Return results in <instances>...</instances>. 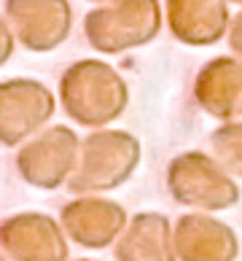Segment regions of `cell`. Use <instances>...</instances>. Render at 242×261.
I'll return each mask as SVG.
<instances>
[{"mask_svg":"<svg viewBox=\"0 0 242 261\" xmlns=\"http://www.w3.org/2000/svg\"><path fill=\"white\" fill-rule=\"evenodd\" d=\"M62 224L43 213H16L0 226L3 258L8 261H67Z\"/></svg>","mask_w":242,"mask_h":261,"instance_id":"obj_8","label":"cell"},{"mask_svg":"<svg viewBox=\"0 0 242 261\" xmlns=\"http://www.w3.org/2000/svg\"><path fill=\"white\" fill-rule=\"evenodd\" d=\"M172 237L178 261H234L239 256L234 229L207 213L180 216Z\"/></svg>","mask_w":242,"mask_h":261,"instance_id":"obj_10","label":"cell"},{"mask_svg":"<svg viewBox=\"0 0 242 261\" xmlns=\"http://www.w3.org/2000/svg\"><path fill=\"white\" fill-rule=\"evenodd\" d=\"M3 261H8V258H3Z\"/></svg>","mask_w":242,"mask_h":261,"instance_id":"obj_20","label":"cell"},{"mask_svg":"<svg viewBox=\"0 0 242 261\" xmlns=\"http://www.w3.org/2000/svg\"><path fill=\"white\" fill-rule=\"evenodd\" d=\"M140 164V140L121 129H97L81 140V153L67 189L81 197L119 189Z\"/></svg>","mask_w":242,"mask_h":261,"instance_id":"obj_2","label":"cell"},{"mask_svg":"<svg viewBox=\"0 0 242 261\" xmlns=\"http://www.w3.org/2000/svg\"><path fill=\"white\" fill-rule=\"evenodd\" d=\"M229 43L239 57H242V11L231 19V27H229Z\"/></svg>","mask_w":242,"mask_h":261,"instance_id":"obj_15","label":"cell"},{"mask_svg":"<svg viewBox=\"0 0 242 261\" xmlns=\"http://www.w3.org/2000/svg\"><path fill=\"white\" fill-rule=\"evenodd\" d=\"M167 189L175 202L197 213L229 210L239 202L237 180L216 156L202 151H186L167 164Z\"/></svg>","mask_w":242,"mask_h":261,"instance_id":"obj_4","label":"cell"},{"mask_svg":"<svg viewBox=\"0 0 242 261\" xmlns=\"http://www.w3.org/2000/svg\"><path fill=\"white\" fill-rule=\"evenodd\" d=\"M14 51V33H11V27L6 24V19H3V51H0V62L6 65V60L11 57Z\"/></svg>","mask_w":242,"mask_h":261,"instance_id":"obj_16","label":"cell"},{"mask_svg":"<svg viewBox=\"0 0 242 261\" xmlns=\"http://www.w3.org/2000/svg\"><path fill=\"white\" fill-rule=\"evenodd\" d=\"M54 116V97L41 81L8 79L0 86V143L16 148Z\"/></svg>","mask_w":242,"mask_h":261,"instance_id":"obj_6","label":"cell"},{"mask_svg":"<svg viewBox=\"0 0 242 261\" xmlns=\"http://www.w3.org/2000/svg\"><path fill=\"white\" fill-rule=\"evenodd\" d=\"M94 3H100V0H94Z\"/></svg>","mask_w":242,"mask_h":261,"instance_id":"obj_19","label":"cell"},{"mask_svg":"<svg viewBox=\"0 0 242 261\" xmlns=\"http://www.w3.org/2000/svg\"><path fill=\"white\" fill-rule=\"evenodd\" d=\"M170 33L186 46H212L229 33L226 0H167Z\"/></svg>","mask_w":242,"mask_h":261,"instance_id":"obj_12","label":"cell"},{"mask_svg":"<svg viewBox=\"0 0 242 261\" xmlns=\"http://www.w3.org/2000/svg\"><path fill=\"white\" fill-rule=\"evenodd\" d=\"M81 140L70 127H48L27 140L16 153V170L35 189H60L75 172Z\"/></svg>","mask_w":242,"mask_h":261,"instance_id":"obj_5","label":"cell"},{"mask_svg":"<svg viewBox=\"0 0 242 261\" xmlns=\"http://www.w3.org/2000/svg\"><path fill=\"white\" fill-rule=\"evenodd\" d=\"M162 30L159 0H113L84 16V35L102 54H124L151 43Z\"/></svg>","mask_w":242,"mask_h":261,"instance_id":"obj_3","label":"cell"},{"mask_svg":"<svg viewBox=\"0 0 242 261\" xmlns=\"http://www.w3.org/2000/svg\"><path fill=\"white\" fill-rule=\"evenodd\" d=\"M3 19L30 51H54L70 35L73 8L67 0H6Z\"/></svg>","mask_w":242,"mask_h":261,"instance_id":"obj_7","label":"cell"},{"mask_svg":"<svg viewBox=\"0 0 242 261\" xmlns=\"http://www.w3.org/2000/svg\"><path fill=\"white\" fill-rule=\"evenodd\" d=\"M175 226L153 210L138 213L116 243V261H178Z\"/></svg>","mask_w":242,"mask_h":261,"instance_id":"obj_13","label":"cell"},{"mask_svg":"<svg viewBox=\"0 0 242 261\" xmlns=\"http://www.w3.org/2000/svg\"><path fill=\"white\" fill-rule=\"evenodd\" d=\"M60 224L75 245L89 250H102L111 243H119L124 229L129 226V218H127V210L113 199L78 197L62 207Z\"/></svg>","mask_w":242,"mask_h":261,"instance_id":"obj_9","label":"cell"},{"mask_svg":"<svg viewBox=\"0 0 242 261\" xmlns=\"http://www.w3.org/2000/svg\"><path fill=\"white\" fill-rule=\"evenodd\" d=\"M210 146L224 170L234 178H242V121H229L210 135Z\"/></svg>","mask_w":242,"mask_h":261,"instance_id":"obj_14","label":"cell"},{"mask_svg":"<svg viewBox=\"0 0 242 261\" xmlns=\"http://www.w3.org/2000/svg\"><path fill=\"white\" fill-rule=\"evenodd\" d=\"M75 261H94V258H75Z\"/></svg>","mask_w":242,"mask_h":261,"instance_id":"obj_17","label":"cell"},{"mask_svg":"<svg viewBox=\"0 0 242 261\" xmlns=\"http://www.w3.org/2000/svg\"><path fill=\"white\" fill-rule=\"evenodd\" d=\"M194 97L212 119L234 121L242 116V62L234 57H216L194 79Z\"/></svg>","mask_w":242,"mask_h":261,"instance_id":"obj_11","label":"cell"},{"mask_svg":"<svg viewBox=\"0 0 242 261\" xmlns=\"http://www.w3.org/2000/svg\"><path fill=\"white\" fill-rule=\"evenodd\" d=\"M60 100L67 116L81 127H105L124 113L129 89L111 65L100 60H81L62 73Z\"/></svg>","mask_w":242,"mask_h":261,"instance_id":"obj_1","label":"cell"},{"mask_svg":"<svg viewBox=\"0 0 242 261\" xmlns=\"http://www.w3.org/2000/svg\"><path fill=\"white\" fill-rule=\"evenodd\" d=\"M231 3H239V6H242V0H231Z\"/></svg>","mask_w":242,"mask_h":261,"instance_id":"obj_18","label":"cell"}]
</instances>
